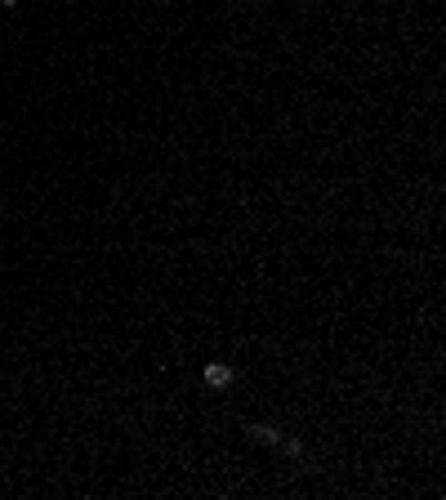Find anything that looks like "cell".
I'll return each mask as SVG.
<instances>
[{
	"instance_id": "cell-1",
	"label": "cell",
	"mask_w": 446,
	"mask_h": 500,
	"mask_svg": "<svg viewBox=\"0 0 446 500\" xmlns=\"http://www.w3.org/2000/svg\"><path fill=\"white\" fill-rule=\"evenodd\" d=\"M205 384H210V389H227V384H232V371H227L223 362H210L205 366Z\"/></svg>"
},
{
	"instance_id": "cell-2",
	"label": "cell",
	"mask_w": 446,
	"mask_h": 500,
	"mask_svg": "<svg viewBox=\"0 0 446 500\" xmlns=\"http://www.w3.org/2000/svg\"><path fill=\"white\" fill-rule=\"evenodd\" d=\"M250 438H259V442H272V447H277V442H281V433H277V429H268V424H254V429H250Z\"/></svg>"
},
{
	"instance_id": "cell-3",
	"label": "cell",
	"mask_w": 446,
	"mask_h": 500,
	"mask_svg": "<svg viewBox=\"0 0 446 500\" xmlns=\"http://www.w3.org/2000/svg\"><path fill=\"white\" fill-rule=\"evenodd\" d=\"M0 5H5V9H14V5H18V0H0Z\"/></svg>"
}]
</instances>
